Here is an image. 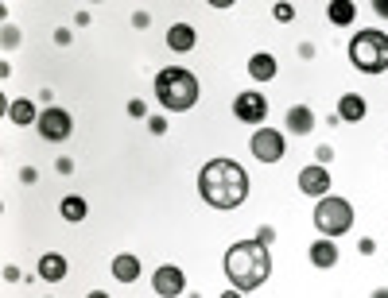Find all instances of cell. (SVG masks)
Wrapping results in <instances>:
<instances>
[{"label": "cell", "instance_id": "cell-4", "mask_svg": "<svg viewBox=\"0 0 388 298\" xmlns=\"http://www.w3.org/2000/svg\"><path fill=\"white\" fill-rule=\"evenodd\" d=\"M345 55H350V62L361 74H384L388 70V35L381 28H361L350 39V51Z\"/></svg>", "mask_w": 388, "mask_h": 298}, {"label": "cell", "instance_id": "cell-20", "mask_svg": "<svg viewBox=\"0 0 388 298\" xmlns=\"http://www.w3.org/2000/svg\"><path fill=\"white\" fill-rule=\"evenodd\" d=\"M59 213H62V221L78 225V221H86L89 205H86V197H78V194H66V197H62V205H59Z\"/></svg>", "mask_w": 388, "mask_h": 298}, {"label": "cell", "instance_id": "cell-21", "mask_svg": "<svg viewBox=\"0 0 388 298\" xmlns=\"http://www.w3.org/2000/svg\"><path fill=\"white\" fill-rule=\"evenodd\" d=\"M0 35H4V51H16V47H20V31H16L12 23H4V31H0Z\"/></svg>", "mask_w": 388, "mask_h": 298}, {"label": "cell", "instance_id": "cell-18", "mask_svg": "<svg viewBox=\"0 0 388 298\" xmlns=\"http://www.w3.org/2000/svg\"><path fill=\"white\" fill-rule=\"evenodd\" d=\"M326 20L334 23V28H350V23L357 20V4H353V0H330Z\"/></svg>", "mask_w": 388, "mask_h": 298}, {"label": "cell", "instance_id": "cell-35", "mask_svg": "<svg viewBox=\"0 0 388 298\" xmlns=\"http://www.w3.org/2000/svg\"><path fill=\"white\" fill-rule=\"evenodd\" d=\"M86 298H109V291H89Z\"/></svg>", "mask_w": 388, "mask_h": 298}, {"label": "cell", "instance_id": "cell-36", "mask_svg": "<svg viewBox=\"0 0 388 298\" xmlns=\"http://www.w3.org/2000/svg\"><path fill=\"white\" fill-rule=\"evenodd\" d=\"M369 298H388V287H381V291H373Z\"/></svg>", "mask_w": 388, "mask_h": 298}, {"label": "cell", "instance_id": "cell-10", "mask_svg": "<svg viewBox=\"0 0 388 298\" xmlns=\"http://www.w3.org/2000/svg\"><path fill=\"white\" fill-rule=\"evenodd\" d=\"M299 190L307 197H326L330 194V171L318 167V163H315V167H303L299 171Z\"/></svg>", "mask_w": 388, "mask_h": 298}, {"label": "cell", "instance_id": "cell-33", "mask_svg": "<svg viewBox=\"0 0 388 298\" xmlns=\"http://www.w3.org/2000/svg\"><path fill=\"white\" fill-rule=\"evenodd\" d=\"M20 182H28V186H31V182H35V171H31V167H23V171H20Z\"/></svg>", "mask_w": 388, "mask_h": 298}, {"label": "cell", "instance_id": "cell-25", "mask_svg": "<svg viewBox=\"0 0 388 298\" xmlns=\"http://www.w3.org/2000/svg\"><path fill=\"white\" fill-rule=\"evenodd\" d=\"M148 128H152V136H163L167 132V117H148Z\"/></svg>", "mask_w": 388, "mask_h": 298}, {"label": "cell", "instance_id": "cell-1", "mask_svg": "<svg viewBox=\"0 0 388 298\" xmlns=\"http://www.w3.org/2000/svg\"><path fill=\"white\" fill-rule=\"evenodd\" d=\"M198 197L210 210H237L249 197V175L237 159H210L198 171Z\"/></svg>", "mask_w": 388, "mask_h": 298}, {"label": "cell", "instance_id": "cell-31", "mask_svg": "<svg viewBox=\"0 0 388 298\" xmlns=\"http://www.w3.org/2000/svg\"><path fill=\"white\" fill-rule=\"evenodd\" d=\"M373 12H377V16H384V20H388V0H373Z\"/></svg>", "mask_w": 388, "mask_h": 298}, {"label": "cell", "instance_id": "cell-30", "mask_svg": "<svg viewBox=\"0 0 388 298\" xmlns=\"http://www.w3.org/2000/svg\"><path fill=\"white\" fill-rule=\"evenodd\" d=\"M55 43H59V47L70 43V28H59V31H55Z\"/></svg>", "mask_w": 388, "mask_h": 298}, {"label": "cell", "instance_id": "cell-17", "mask_svg": "<svg viewBox=\"0 0 388 298\" xmlns=\"http://www.w3.org/2000/svg\"><path fill=\"white\" fill-rule=\"evenodd\" d=\"M307 256H311V263H315V268L330 271L338 263V244H334V240H326V236H318L315 244L307 248Z\"/></svg>", "mask_w": 388, "mask_h": 298}, {"label": "cell", "instance_id": "cell-23", "mask_svg": "<svg viewBox=\"0 0 388 298\" xmlns=\"http://www.w3.org/2000/svg\"><path fill=\"white\" fill-rule=\"evenodd\" d=\"M253 240H257V244H264V248H272V240H276V229H272V225H260Z\"/></svg>", "mask_w": 388, "mask_h": 298}, {"label": "cell", "instance_id": "cell-3", "mask_svg": "<svg viewBox=\"0 0 388 298\" xmlns=\"http://www.w3.org/2000/svg\"><path fill=\"white\" fill-rule=\"evenodd\" d=\"M198 93H202V86H198V78L187 70V66H167V70L155 74V101H160L167 113L194 109Z\"/></svg>", "mask_w": 388, "mask_h": 298}, {"label": "cell", "instance_id": "cell-32", "mask_svg": "<svg viewBox=\"0 0 388 298\" xmlns=\"http://www.w3.org/2000/svg\"><path fill=\"white\" fill-rule=\"evenodd\" d=\"M4 279L8 283H20V268H4Z\"/></svg>", "mask_w": 388, "mask_h": 298}, {"label": "cell", "instance_id": "cell-15", "mask_svg": "<svg viewBox=\"0 0 388 298\" xmlns=\"http://www.w3.org/2000/svg\"><path fill=\"white\" fill-rule=\"evenodd\" d=\"M140 271H144V263H140V256H132V252H121L117 260H113V279H117V283H136Z\"/></svg>", "mask_w": 388, "mask_h": 298}, {"label": "cell", "instance_id": "cell-6", "mask_svg": "<svg viewBox=\"0 0 388 298\" xmlns=\"http://www.w3.org/2000/svg\"><path fill=\"white\" fill-rule=\"evenodd\" d=\"M249 151H253V159H257V163H279V159H284V151H287V139H284V132H276V128L264 124V128L253 132Z\"/></svg>", "mask_w": 388, "mask_h": 298}, {"label": "cell", "instance_id": "cell-7", "mask_svg": "<svg viewBox=\"0 0 388 298\" xmlns=\"http://www.w3.org/2000/svg\"><path fill=\"white\" fill-rule=\"evenodd\" d=\"M39 136L47 139V144H62V139H70L74 132V117L66 109H59V105H47L43 113H39Z\"/></svg>", "mask_w": 388, "mask_h": 298}, {"label": "cell", "instance_id": "cell-5", "mask_svg": "<svg viewBox=\"0 0 388 298\" xmlns=\"http://www.w3.org/2000/svg\"><path fill=\"white\" fill-rule=\"evenodd\" d=\"M315 229L326 240H338V236L350 233V229H353V205H350V197H334V194L318 197V205H315Z\"/></svg>", "mask_w": 388, "mask_h": 298}, {"label": "cell", "instance_id": "cell-13", "mask_svg": "<svg viewBox=\"0 0 388 298\" xmlns=\"http://www.w3.org/2000/svg\"><path fill=\"white\" fill-rule=\"evenodd\" d=\"M35 271H39V279H43V283H62L66 271H70V263H66L62 252H47L43 260H39Z\"/></svg>", "mask_w": 388, "mask_h": 298}, {"label": "cell", "instance_id": "cell-9", "mask_svg": "<svg viewBox=\"0 0 388 298\" xmlns=\"http://www.w3.org/2000/svg\"><path fill=\"white\" fill-rule=\"evenodd\" d=\"M152 291L160 298H179L187 291V275L183 268H171V263H163V268L152 271Z\"/></svg>", "mask_w": 388, "mask_h": 298}, {"label": "cell", "instance_id": "cell-12", "mask_svg": "<svg viewBox=\"0 0 388 298\" xmlns=\"http://www.w3.org/2000/svg\"><path fill=\"white\" fill-rule=\"evenodd\" d=\"M284 124H287L292 136H311V132H315V113H311V105H292Z\"/></svg>", "mask_w": 388, "mask_h": 298}, {"label": "cell", "instance_id": "cell-28", "mask_svg": "<svg viewBox=\"0 0 388 298\" xmlns=\"http://www.w3.org/2000/svg\"><path fill=\"white\" fill-rule=\"evenodd\" d=\"M132 28H140V31L152 28V16H148V12H132Z\"/></svg>", "mask_w": 388, "mask_h": 298}, {"label": "cell", "instance_id": "cell-16", "mask_svg": "<svg viewBox=\"0 0 388 298\" xmlns=\"http://www.w3.org/2000/svg\"><path fill=\"white\" fill-rule=\"evenodd\" d=\"M279 74V62H276V55H268V51H257L249 59V78L253 81H272Z\"/></svg>", "mask_w": 388, "mask_h": 298}, {"label": "cell", "instance_id": "cell-24", "mask_svg": "<svg viewBox=\"0 0 388 298\" xmlns=\"http://www.w3.org/2000/svg\"><path fill=\"white\" fill-rule=\"evenodd\" d=\"M128 117H132V120H144V117H148V105L140 101V97H132V101H128Z\"/></svg>", "mask_w": 388, "mask_h": 298}, {"label": "cell", "instance_id": "cell-27", "mask_svg": "<svg viewBox=\"0 0 388 298\" xmlns=\"http://www.w3.org/2000/svg\"><path fill=\"white\" fill-rule=\"evenodd\" d=\"M315 159H318V167H326V163L334 159V147H330V144H323V147L315 151Z\"/></svg>", "mask_w": 388, "mask_h": 298}, {"label": "cell", "instance_id": "cell-26", "mask_svg": "<svg viewBox=\"0 0 388 298\" xmlns=\"http://www.w3.org/2000/svg\"><path fill=\"white\" fill-rule=\"evenodd\" d=\"M357 252H361V256H373V252H377V240H373V236H361V240H357Z\"/></svg>", "mask_w": 388, "mask_h": 298}, {"label": "cell", "instance_id": "cell-11", "mask_svg": "<svg viewBox=\"0 0 388 298\" xmlns=\"http://www.w3.org/2000/svg\"><path fill=\"white\" fill-rule=\"evenodd\" d=\"M39 105L28 101V97H16V101H8V120L16 124V128H31V124H39Z\"/></svg>", "mask_w": 388, "mask_h": 298}, {"label": "cell", "instance_id": "cell-34", "mask_svg": "<svg viewBox=\"0 0 388 298\" xmlns=\"http://www.w3.org/2000/svg\"><path fill=\"white\" fill-rule=\"evenodd\" d=\"M221 298H245V294H241V291H233V287H229V291L221 294Z\"/></svg>", "mask_w": 388, "mask_h": 298}, {"label": "cell", "instance_id": "cell-2", "mask_svg": "<svg viewBox=\"0 0 388 298\" xmlns=\"http://www.w3.org/2000/svg\"><path fill=\"white\" fill-rule=\"evenodd\" d=\"M272 275V252L257 240H237L226 252V279L233 291H257Z\"/></svg>", "mask_w": 388, "mask_h": 298}, {"label": "cell", "instance_id": "cell-8", "mask_svg": "<svg viewBox=\"0 0 388 298\" xmlns=\"http://www.w3.org/2000/svg\"><path fill=\"white\" fill-rule=\"evenodd\" d=\"M233 117L241 124H264L268 117V97L257 93V89H245V93L233 97Z\"/></svg>", "mask_w": 388, "mask_h": 298}, {"label": "cell", "instance_id": "cell-14", "mask_svg": "<svg viewBox=\"0 0 388 298\" xmlns=\"http://www.w3.org/2000/svg\"><path fill=\"white\" fill-rule=\"evenodd\" d=\"M365 113H369V101L361 93H342V101H338V120L357 124V120H365Z\"/></svg>", "mask_w": 388, "mask_h": 298}, {"label": "cell", "instance_id": "cell-19", "mask_svg": "<svg viewBox=\"0 0 388 298\" xmlns=\"http://www.w3.org/2000/svg\"><path fill=\"white\" fill-rule=\"evenodd\" d=\"M194 39H198V35H194L191 23H171V28H167V47H171V51H179V55L191 51Z\"/></svg>", "mask_w": 388, "mask_h": 298}, {"label": "cell", "instance_id": "cell-29", "mask_svg": "<svg viewBox=\"0 0 388 298\" xmlns=\"http://www.w3.org/2000/svg\"><path fill=\"white\" fill-rule=\"evenodd\" d=\"M55 171H59V175H70V171H74V159H70V155H62V159H55Z\"/></svg>", "mask_w": 388, "mask_h": 298}, {"label": "cell", "instance_id": "cell-22", "mask_svg": "<svg viewBox=\"0 0 388 298\" xmlns=\"http://www.w3.org/2000/svg\"><path fill=\"white\" fill-rule=\"evenodd\" d=\"M272 16H276L279 23H292V20H295V8H292V4H284V0H279V4L272 8Z\"/></svg>", "mask_w": 388, "mask_h": 298}]
</instances>
